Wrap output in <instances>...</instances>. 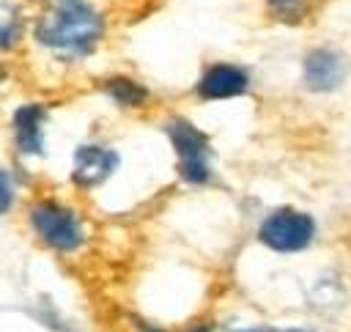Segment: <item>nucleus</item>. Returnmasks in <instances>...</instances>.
<instances>
[{"label": "nucleus", "mask_w": 351, "mask_h": 332, "mask_svg": "<svg viewBox=\"0 0 351 332\" xmlns=\"http://www.w3.org/2000/svg\"><path fill=\"white\" fill-rule=\"evenodd\" d=\"M30 33L47 55L63 63H82L104 41L107 25L90 0H44Z\"/></svg>", "instance_id": "1"}, {"label": "nucleus", "mask_w": 351, "mask_h": 332, "mask_svg": "<svg viewBox=\"0 0 351 332\" xmlns=\"http://www.w3.org/2000/svg\"><path fill=\"white\" fill-rule=\"evenodd\" d=\"M25 228L41 250L58 258L80 255L90 239L88 220L80 211V206L60 195L30 198L25 206Z\"/></svg>", "instance_id": "2"}, {"label": "nucleus", "mask_w": 351, "mask_h": 332, "mask_svg": "<svg viewBox=\"0 0 351 332\" xmlns=\"http://www.w3.org/2000/svg\"><path fill=\"white\" fill-rule=\"evenodd\" d=\"M176 159V176L184 187L203 189L217 181V154L206 129L181 112H170L162 123Z\"/></svg>", "instance_id": "3"}, {"label": "nucleus", "mask_w": 351, "mask_h": 332, "mask_svg": "<svg viewBox=\"0 0 351 332\" xmlns=\"http://www.w3.org/2000/svg\"><path fill=\"white\" fill-rule=\"evenodd\" d=\"M255 241L274 255H302L318 241V220L296 206L269 209L255 225Z\"/></svg>", "instance_id": "4"}, {"label": "nucleus", "mask_w": 351, "mask_h": 332, "mask_svg": "<svg viewBox=\"0 0 351 332\" xmlns=\"http://www.w3.org/2000/svg\"><path fill=\"white\" fill-rule=\"evenodd\" d=\"M121 151L107 140H82L71 151L69 181L80 192H96L121 170Z\"/></svg>", "instance_id": "5"}, {"label": "nucleus", "mask_w": 351, "mask_h": 332, "mask_svg": "<svg viewBox=\"0 0 351 332\" xmlns=\"http://www.w3.org/2000/svg\"><path fill=\"white\" fill-rule=\"evenodd\" d=\"M52 110L49 104L38 99H27L11 110L8 118V134L11 148L19 162H33L47 156V126H49Z\"/></svg>", "instance_id": "6"}, {"label": "nucleus", "mask_w": 351, "mask_h": 332, "mask_svg": "<svg viewBox=\"0 0 351 332\" xmlns=\"http://www.w3.org/2000/svg\"><path fill=\"white\" fill-rule=\"evenodd\" d=\"M252 91V71L236 60H211L200 69L192 96L200 104H217V102H236L250 96Z\"/></svg>", "instance_id": "7"}, {"label": "nucleus", "mask_w": 351, "mask_h": 332, "mask_svg": "<svg viewBox=\"0 0 351 332\" xmlns=\"http://www.w3.org/2000/svg\"><path fill=\"white\" fill-rule=\"evenodd\" d=\"M348 77V60L335 47H310L302 55V85L313 96H329L343 88Z\"/></svg>", "instance_id": "8"}, {"label": "nucleus", "mask_w": 351, "mask_h": 332, "mask_svg": "<svg viewBox=\"0 0 351 332\" xmlns=\"http://www.w3.org/2000/svg\"><path fill=\"white\" fill-rule=\"evenodd\" d=\"M96 91L121 112H143L154 104L151 88L126 71L104 74L101 80H96Z\"/></svg>", "instance_id": "9"}, {"label": "nucleus", "mask_w": 351, "mask_h": 332, "mask_svg": "<svg viewBox=\"0 0 351 332\" xmlns=\"http://www.w3.org/2000/svg\"><path fill=\"white\" fill-rule=\"evenodd\" d=\"M263 11L277 25L299 27L313 16L315 0H263Z\"/></svg>", "instance_id": "10"}, {"label": "nucleus", "mask_w": 351, "mask_h": 332, "mask_svg": "<svg viewBox=\"0 0 351 332\" xmlns=\"http://www.w3.org/2000/svg\"><path fill=\"white\" fill-rule=\"evenodd\" d=\"M25 38V19L14 5L0 8V55L14 52Z\"/></svg>", "instance_id": "11"}, {"label": "nucleus", "mask_w": 351, "mask_h": 332, "mask_svg": "<svg viewBox=\"0 0 351 332\" xmlns=\"http://www.w3.org/2000/svg\"><path fill=\"white\" fill-rule=\"evenodd\" d=\"M19 203V181L8 165L0 162V217L11 214Z\"/></svg>", "instance_id": "12"}, {"label": "nucleus", "mask_w": 351, "mask_h": 332, "mask_svg": "<svg viewBox=\"0 0 351 332\" xmlns=\"http://www.w3.org/2000/svg\"><path fill=\"white\" fill-rule=\"evenodd\" d=\"M228 332H315L313 327H277V324H241Z\"/></svg>", "instance_id": "13"}, {"label": "nucleus", "mask_w": 351, "mask_h": 332, "mask_svg": "<svg viewBox=\"0 0 351 332\" xmlns=\"http://www.w3.org/2000/svg\"><path fill=\"white\" fill-rule=\"evenodd\" d=\"M126 321H129L132 332H173V329H167V327H162V324H156L140 313H126Z\"/></svg>", "instance_id": "14"}, {"label": "nucleus", "mask_w": 351, "mask_h": 332, "mask_svg": "<svg viewBox=\"0 0 351 332\" xmlns=\"http://www.w3.org/2000/svg\"><path fill=\"white\" fill-rule=\"evenodd\" d=\"M181 332H214V327H211V324H206V321H197V324H189V327H184Z\"/></svg>", "instance_id": "15"}, {"label": "nucleus", "mask_w": 351, "mask_h": 332, "mask_svg": "<svg viewBox=\"0 0 351 332\" xmlns=\"http://www.w3.org/2000/svg\"><path fill=\"white\" fill-rule=\"evenodd\" d=\"M8 74H11V71H8V63L0 58V82H3V80H8Z\"/></svg>", "instance_id": "16"}]
</instances>
